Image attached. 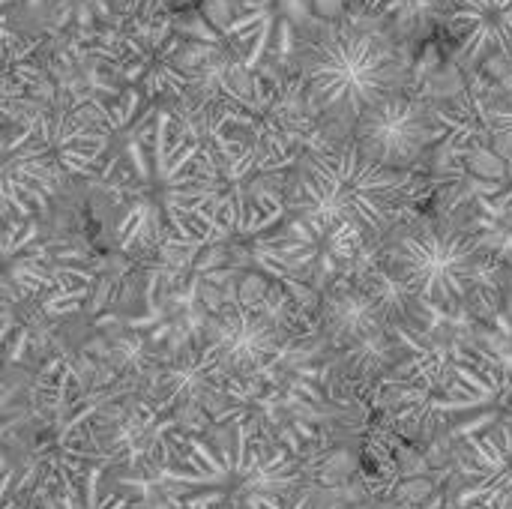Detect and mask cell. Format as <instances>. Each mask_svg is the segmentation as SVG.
Wrapping results in <instances>:
<instances>
[{"label":"cell","mask_w":512,"mask_h":509,"mask_svg":"<svg viewBox=\"0 0 512 509\" xmlns=\"http://www.w3.org/2000/svg\"><path fill=\"white\" fill-rule=\"evenodd\" d=\"M90 177L117 210L123 252L198 249L219 234V162L168 105H144L123 123Z\"/></svg>","instance_id":"cell-1"},{"label":"cell","mask_w":512,"mask_h":509,"mask_svg":"<svg viewBox=\"0 0 512 509\" xmlns=\"http://www.w3.org/2000/svg\"><path fill=\"white\" fill-rule=\"evenodd\" d=\"M459 45V63L477 69L492 57H512V0H435Z\"/></svg>","instance_id":"cell-13"},{"label":"cell","mask_w":512,"mask_h":509,"mask_svg":"<svg viewBox=\"0 0 512 509\" xmlns=\"http://www.w3.org/2000/svg\"><path fill=\"white\" fill-rule=\"evenodd\" d=\"M411 195V171H390L351 138L327 141L303 153L285 192V219L324 231L351 225L360 237L384 234Z\"/></svg>","instance_id":"cell-5"},{"label":"cell","mask_w":512,"mask_h":509,"mask_svg":"<svg viewBox=\"0 0 512 509\" xmlns=\"http://www.w3.org/2000/svg\"><path fill=\"white\" fill-rule=\"evenodd\" d=\"M384 18L378 6L354 0L351 12L312 18L297 30L294 75L318 129L339 132V141L369 108L405 93L408 63L384 30Z\"/></svg>","instance_id":"cell-2"},{"label":"cell","mask_w":512,"mask_h":509,"mask_svg":"<svg viewBox=\"0 0 512 509\" xmlns=\"http://www.w3.org/2000/svg\"><path fill=\"white\" fill-rule=\"evenodd\" d=\"M33 393L36 384L30 381L27 372L18 369L0 372V480L12 471L24 432L33 420V408H36Z\"/></svg>","instance_id":"cell-16"},{"label":"cell","mask_w":512,"mask_h":509,"mask_svg":"<svg viewBox=\"0 0 512 509\" xmlns=\"http://www.w3.org/2000/svg\"><path fill=\"white\" fill-rule=\"evenodd\" d=\"M288 509H342V507H339V504H321L312 492H306V489H303V492L291 501V507Z\"/></svg>","instance_id":"cell-22"},{"label":"cell","mask_w":512,"mask_h":509,"mask_svg":"<svg viewBox=\"0 0 512 509\" xmlns=\"http://www.w3.org/2000/svg\"><path fill=\"white\" fill-rule=\"evenodd\" d=\"M72 372L63 369L60 378L48 387L45 381L36 390L48 393L36 399L42 414L33 408V420L24 432L21 450L12 471L0 480V509L33 507L42 498L78 483L96 459V420L114 399L126 393H141L129 384H105L81 393L69 390Z\"/></svg>","instance_id":"cell-4"},{"label":"cell","mask_w":512,"mask_h":509,"mask_svg":"<svg viewBox=\"0 0 512 509\" xmlns=\"http://www.w3.org/2000/svg\"><path fill=\"white\" fill-rule=\"evenodd\" d=\"M159 486L180 509H288L303 492V468L288 447L231 417L189 435Z\"/></svg>","instance_id":"cell-3"},{"label":"cell","mask_w":512,"mask_h":509,"mask_svg":"<svg viewBox=\"0 0 512 509\" xmlns=\"http://www.w3.org/2000/svg\"><path fill=\"white\" fill-rule=\"evenodd\" d=\"M63 177L51 144L0 114V231L33 222L60 192Z\"/></svg>","instance_id":"cell-10"},{"label":"cell","mask_w":512,"mask_h":509,"mask_svg":"<svg viewBox=\"0 0 512 509\" xmlns=\"http://www.w3.org/2000/svg\"><path fill=\"white\" fill-rule=\"evenodd\" d=\"M399 348H402V339L396 336V330H384V333L372 336L369 342H363L345 354H336V363L348 381L375 384L399 363Z\"/></svg>","instance_id":"cell-17"},{"label":"cell","mask_w":512,"mask_h":509,"mask_svg":"<svg viewBox=\"0 0 512 509\" xmlns=\"http://www.w3.org/2000/svg\"><path fill=\"white\" fill-rule=\"evenodd\" d=\"M435 417H468L456 432L471 438L498 423L512 420V360H492L486 354L453 366V378L444 396L429 402Z\"/></svg>","instance_id":"cell-12"},{"label":"cell","mask_w":512,"mask_h":509,"mask_svg":"<svg viewBox=\"0 0 512 509\" xmlns=\"http://www.w3.org/2000/svg\"><path fill=\"white\" fill-rule=\"evenodd\" d=\"M12 312H15L12 294H9V288L3 285V279H0V330L6 327V321L12 318Z\"/></svg>","instance_id":"cell-23"},{"label":"cell","mask_w":512,"mask_h":509,"mask_svg":"<svg viewBox=\"0 0 512 509\" xmlns=\"http://www.w3.org/2000/svg\"><path fill=\"white\" fill-rule=\"evenodd\" d=\"M318 327L336 354H345L372 336L393 330L372 294L357 282V276H342L327 285L318 309Z\"/></svg>","instance_id":"cell-15"},{"label":"cell","mask_w":512,"mask_h":509,"mask_svg":"<svg viewBox=\"0 0 512 509\" xmlns=\"http://www.w3.org/2000/svg\"><path fill=\"white\" fill-rule=\"evenodd\" d=\"M483 117H486V126H489L498 150L512 159V69L492 87Z\"/></svg>","instance_id":"cell-19"},{"label":"cell","mask_w":512,"mask_h":509,"mask_svg":"<svg viewBox=\"0 0 512 509\" xmlns=\"http://www.w3.org/2000/svg\"><path fill=\"white\" fill-rule=\"evenodd\" d=\"M117 3L126 12V18H147V15L174 12V6L183 0H117Z\"/></svg>","instance_id":"cell-21"},{"label":"cell","mask_w":512,"mask_h":509,"mask_svg":"<svg viewBox=\"0 0 512 509\" xmlns=\"http://www.w3.org/2000/svg\"><path fill=\"white\" fill-rule=\"evenodd\" d=\"M57 0H21V15H30V18H36V15H42L48 6H54Z\"/></svg>","instance_id":"cell-24"},{"label":"cell","mask_w":512,"mask_h":509,"mask_svg":"<svg viewBox=\"0 0 512 509\" xmlns=\"http://www.w3.org/2000/svg\"><path fill=\"white\" fill-rule=\"evenodd\" d=\"M105 471L108 468L102 462H96L93 468H87V474L78 483L42 498L39 504H33V509H138L132 498L102 489Z\"/></svg>","instance_id":"cell-18"},{"label":"cell","mask_w":512,"mask_h":509,"mask_svg":"<svg viewBox=\"0 0 512 509\" xmlns=\"http://www.w3.org/2000/svg\"><path fill=\"white\" fill-rule=\"evenodd\" d=\"M441 132L438 114L417 96L396 93L369 108L351 129V141L363 156L390 168L411 171Z\"/></svg>","instance_id":"cell-11"},{"label":"cell","mask_w":512,"mask_h":509,"mask_svg":"<svg viewBox=\"0 0 512 509\" xmlns=\"http://www.w3.org/2000/svg\"><path fill=\"white\" fill-rule=\"evenodd\" d=\"M510 60H512V57H510Z\"/></svg>","instance_id":"cell-26"},{"label":"cell","mask_w":512,"mask_h":509,"mask_svg":"<svg viewBox=\"0 0 512 509\" xmlns=\"http://www.w3.org/2000/svg\"><path fill=\"white\" fill-rule=\"evenodd\" d=\"M351 509H393V507H384V504H360V507H351Z\"/></svg>","instance_id":"cell-25"},{"label":"cell","mask_w":512,"mask_h":509,"mask_svg":"<svg viewBox=\"0 0 512 509\" xmlns=\"http://www.w3.org/2000/svg\"><path fill=\"white\" fill-rule=\"evenodd\" d=\"M18 15H21V0H0V72L18 60L21 54H27L30 48L21 51V30H18Z\"/></svg>","instance_id":"cell-20"},{"label":"cell","mask_w":512,"mask_h":509,"mask_svg":"<svg viewBox=\"0 0 512 509\" xmlns=\"http://www.w3.org/2000/svg\"><path fill=\"white\" fill-rule=\"evenodd\" d=\"M189 435L192 432L147 393H126L99 414L93 444L105 468L159 477L165 468L177 465Z\"/></svg>","instance_id":"cell-8"},{"label":"cell","mask_w":512,"mask_h":509,"mask_svg":"<svg viewBox=\"0 0 512 509\" xmlns=\"http://www.w3.org/2000/svg\"><path fill=\"white\" fill-rule=\"evenodd\" d=\"M288 306V300L264 291L255 300L222 303L210 315L201 345L234 384V396L243 387L273 378V372L294 348Z\"/></svg>","instance_id":"cell-7"},{"label":"cell","mask_w":512,"mask_h":509,"mask_svg":"<svg viewBox=\"0 0 512 509\" xmlns=\"http://www.w3.org/2000/svg\"><path fill=\"white\" fill-rule=\"evenodd\" d=\"M468 459L459 507L512 509V420L465 438Z\"/></svg>","instance_id":"cell-14"},{"label":"cell","mask_w":512,"mask_h":509,"mask_svg":"<svg viewBox=\"0 0 512 509\" xmlns=\"http://www.w3.org/2000/svg\"><path fill=\"white\" fill-rule=\"evenodd\" d=\"M147 396L177 417L192 435L234 417V384L201 342L165 357L147 387Z\"/></svg>","instance_id":"cell-9"},{"label":"cell","mask_w":512,"mask_h":509,"mask_svg":"<svg viewBox=\"0 0 512 509\" xmlns=\"http://www.w3.org/2000/svg\"><path fill=\"white\" fill-rule=\"evenodd\" d=\"M429 309L459 315L489 303L498 258L483 234L453 219H417L390 234L381 258Z\"/></svg>","instance_id":"cell-6"}]
</instances>
